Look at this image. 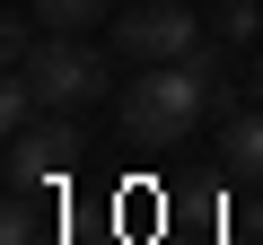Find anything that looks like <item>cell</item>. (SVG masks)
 <instances>
[{
  "label": "cell",
  "mask_w": 263,
  "mask_h": 245,
  "mask_svg": "<svg viewBox=\"0 0 263 245\" xmlns=\"http://www.w3.org/2000/svg\"><path fill=\"white\" fill-rule=\"evenodd\" d=\"M211 114V79L184 62H141V79H123V140L132 149H184L193 122Z\"/></svg>",
  "instance_id": "obj_1"
},
{
  "label": "cell",
  "mask_w": 263,
  "mask_h": 245,
  "mask_svg": "<svg viewBox=\"0 0 263 245\" xmlns=\"http://www.w3.org/2000/svg\"><path fill=\"white\" fill-rule=\"evenodd\" d=\"M18 70L35 79L44 114H79V105H97V96L114 88V53H97L88 35H44V44L18 62Z\"/></svg>",
  "instance_id": "obj_2"
},
{
  "label": "cell",
  "mask_w": 263,
  "mask_h": 245,
  "mask_svg": "<svg viewBox=\"0 0 263 245\" xmlns=\"http://www.w3.org/2000/svg\"><path fill=\"white\" fill-rule=\"evenodd\" d=\"M193 44H202V9H184V0L114 9V53H123V62H184Z\"/></svg>",
  "instance_id": "obj_3"
},
{
  "label": "cell",
  "mask_w": 263,
  "mask_h": 245,
  "mask_svg": "<svg viewBox=\"0 0 263 245\" xmlns=\"http://www.w3.org/2000/svg\"><path fill=\"white\" fill-rule=\"evenodd\" d=\"M79 149H88V140H79V122H70V114H35L27 132L9 140V184L44 193V184H62V175L79 167Z\"/></svg>",
  "instance_id": "obj_4"
},
{
  "label": "cell",
  "mask_w": 263,
  "mask_h": 245,
  "mask_svg": "<svg viewBox=\"0 0 263 245\" xmlns=\"http://www.w3.org/2000/svg\"><path fill=\"white\" fill-rule=\"evenodd\" d=\"M219 158H228V175H263V105L219 122Z\"/></svg>",
  "instance_id": "obj_5"
},
{
  "label": "cell",
  "mask_w": 263,
  "mask_h": 245,
  "mask_svg": "<svg viewBox=\"0 0 263 245\" xmlns=\"http://www.w3.org/2000/svg\"><path fill=\"white\" fill-rule=\"evenodd\" d=\"M44 35H88V27H114V0H35Z\"/></svg>",
  "instance_id": "obj_6"
},
{
  "label": "cell",
  "mask_w": 263,
  "mask_h": 245,
  "mask_svg": "<svg viewBox=\"0 0 263 245\" xmlns=\"http://www.w3.org/2000/svg\"><path fill=\"white\" fill-rule=\"evenodd\" d=\"M254 27H263V0H219V9H211V35L219 44H254Z\"/></svg>",
  "instance_id": "obj_7"
},
{
  "label": "cell",
  "mask_w": 263,
  "mask_h": 245,
  "mask_svg": "<svg viewBox=\"0 0 263 245\" xmlns=\"http://www.w3.org/2000/svg\"><path fill=\"white\" fill-rule=\"evenodd\" d=\"M35 201H44V193L9 184V210H0V245H35Z\"/></svg>",
  "instance_id": "obj_8"
},
{
  "label": "cell",
  "mask_w": 263,
  "mask_h": 245,
  "mask_svg": "<svg viewBox=\"0 0 263 245\" xmlns=\"http://www.w3.org/2000/svg\"><path fill=\"white\" fill-rule=\"evenodd\" d=\"M246 88H254V105H263V62H254V70H246Z\"/></svg>",
  "instance_id": "obj_9"
}]
</instances>
